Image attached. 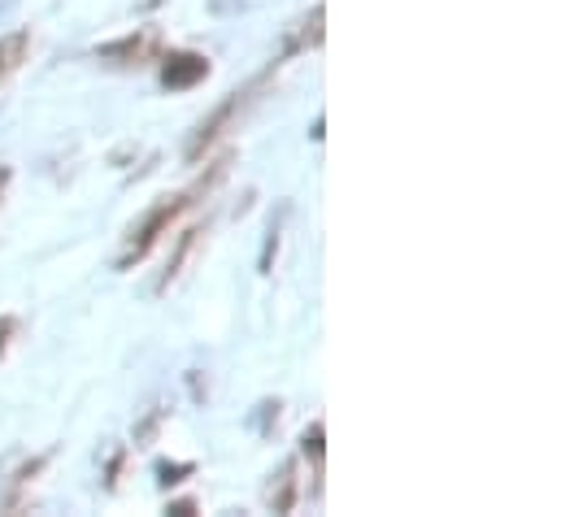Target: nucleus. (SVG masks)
<instances>
[{"label":"nucleus","mask_w":561,"mask_h":517,"mask_svg":"<svg viewBox=\"0 0 561 517\" xmlns=\"http://www.w3.org/2000/svg\"><path fill=\"white\" fill-rule=\"evenodd\" d=\"M227 165H231V152L222 157V161H214L209 165V174L196 183V187H187V192H174V196H161L148 214H144L140 222L131 227V235H127V249H123V257H118V269H131V265H140L148 253H152V244L170 231V222L183 214V209H192L196 205V196H205L214 183H222L227 179Z\"/></svg>","instance_id":"obj_1"},{"label":"nucleus","mask_w":561,"mask_h":517,"mask_svg":"<svg viewBox=\"0 0 561 517\" xmlns=\"http://www.w3.org/2000/svg\"><path fill=\"white\" fill-rule=\"evenodd\" d=\"M266 74H271V70H266ZM266 74H257V79H253V83H249L244 92H231V96H227L222 105H214V114H209V118H205L201 127L192 130V139H187V148H183V157H187V161H201V152H205V148H209V143H214V139H218L222 130L236 123V114H240V110L249 105V96H253V92H257V88L266 83Z\"/></svg>","instance_id":"obj_2"},{"label":"nucleus","mask_w":561,"mask_h":517,"mask_svg":"<svg viewBox=\"0 0 561 517\" xmlns=\"http://www.w3.org/2000/svg\"><path fill=\"white\" fill-rule=\"evenodd\" d=\"M322 22H327V4L318 0L309 13H300L287 31H283V39H279V53H275V61L271 66H283V61H291V57H300V53H309V48H318L322 44Z\"/></svg>","instance_id":"obj_3"},{"label":"nucleus","mask_w":561,"mask_h":517,"mask_svg":"<svg viewBox=\"0 0 561 517\" xmlns=\"http://www.w3.org/2000/svg\"><path fill=\"white\" fill-rule=\"evenodd\" d=\"M157 48H161L157 26H140V31L123 35V39H114V44H101V48H96V61H110V66H140Z\"/></svg>","instance_id":"obj_4"},{"label":"nucleus","mask_w":561,"mask_h":517,"mask_svg":"<svg viewBox=\"0 0 561 517\" xmlns=\"http://www.w3.org/2000/svg\"><path fill=\"white\" fill-rule=\"evenodd\" d=\"M201 79H209V57H201V53H165L161 57V88L165 92H187Z\"/></svg>","instance_id":"obj_5"},{"label":"nucleus","mask_w":561,"mask_h":517,"mask_svg":"<svg viewBox=\"0 0 561 517\" xmlns=\"http://www.w3.org/2000/svg\"><path fill=\"white\" fill-rule=\"evenodd\" d=\"M26 53H31V31H26V26H18V31L0 35V83H4V79H13V74L22 70Z\"/></svg>","instance_id":"obj_6"},{"label":"nucleus","mask_w":561,"mask_h":517,"mask_svg":"<svg viewBox=\"0 0 561 517\" xmlns=\"http://www.w3.org/2000/svg\"><path fill=\"white\" fill-rule=\"evenodd\" d=\"M296 492H300V479H296V461H283L279 479L271 483V509L275 514H291V505H296Z\"/></svg>","instance_id":"obj_7"},{"label":"nucleus","mask_w":561,"mask_h":517,"mask_svg":"<svg viewBox=\"0 0 561 517\" xmlns=\"http://www.w3.org/2000/svg\"><path fill=\"white\" fill-rule=\"evenodd\" d=\"M287 214H291V205L283 200L279 209H275V218H271V227H266V240H262V257H257V274H271V269H275V257H279V240H283V222H287Z\"/></svg>","instance_id":"obj_8"},{"label":"nucleus","mask_w":561,"mask_h":517,"mask_svg":"<svg viewBox=\"0 0 561 517\" xmlns=\"http://www.w3.org/2000/svg\"><path fill=\"white\" fill-rule=\"evenodd\" d=\"M196 240H201V231H183V240H179V249H174V257L165 261V274L157 278V296H161V291H170V283L179 278V269H183V261H187V253L196 249Z\"/></svg>","instance_id":"obj_9"},{"label":"nucleus","mask_w":561,"mask_h":517,"mask_svg":"<svg viewBox=\"0 0 561 517\" xmlns=\"http://www.w3.org/2000/svg\"><path fill=\"white\" fill-rule=\"evenodd\" d=\"M300 452L313 461V470L322 474V457H327V426L322 422H309L305 435H300Z\"/></svg>","instance_id":"obj_10"},{"label":"nucleus","mask_w":561,"mask_h":517,"mask_svg":"<svg viewBox=\"0 0 561 517\" xmlns=\"http://www.w3.org/2000/svg\"><path fill=\"white\" fill-rule=\"evenodd\" d=\"M187 474H196V466H192V461H174V466H170V461H161V466H157V487H174V483H183Z\"/></svg>","instance_id":"obj_11"},{"label":"nucleus","mask_w":561,"mask_h":517,"mask_svg":"<svg viewBox=\"0 0 561 517\" xmlns=\"http://www.w3.org/2000/svg\"><path fill=\"white\" fill-rule=\"evenodd\" d=\"M279 400H262V404H257V413H253V426H257V430H262V435H271V430H275V422H279Z\"/></svg>","instance_id":"obj_12"},{"label":"nucleus","mask_w":561,"mask_h":517,"mask_svg":"<svg viewBox=\"0 0 561 517\" xmlns=\"http://www.w3.org/2000/svg\"><path fill=\"white\" fill-rule=\"evenodd\" d=\"M165 413H170V409H161V404H152V409H148V417L136 426V444H152V435H157V426L165 422Z\"/></svg>","instance_id":"obj_13"},{"label":"nucleus","mask_w":561,"mask_h":517,"mask_svg":"<svg viewBox=\"0 0 561 517\" xmlns=\"http://www.w3.org/2000/svg\"><path fill=\"white\" fill-rule=\"evenodd\" d=\"M165 514H174V517H192V514H196V501H174V505H165Z\"/></svg>","instance_id":"obj_14"},{"label":"nucleus","mask_w":561,"mask_h":517,"mask_svg":"<svg viewBox=\"0 0 561 517\" xmlns=\"http://www.w3.org/2000/svg\"><path fill=\"white\" fill-rule=\"evenodd\" d=\"M322 135H327V123H322V118H318V123H313V127H309V139H322Z\"/></svg>","instance_id":"obj_15"}]
</instances>
